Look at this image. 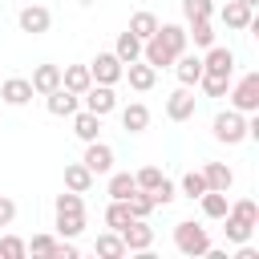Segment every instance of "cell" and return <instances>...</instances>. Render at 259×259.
I'll return each instance as SVG.
<instances>
[{
    "label": "cell",
    "mask_w": 259,
    "mask_h": 259,
    "mask_svg": "<svg viewBox=\"0 0 259 259\" xmlns=\"http://www.w3.org/2000/svg\"><path fill=\"white\" fill-rule=\"evenodd\" d=\"M174 243H178V251H182V255H202V251L210 247V243H206V231H202V227H194V223H178Z\"/></svg>",
    "instance_id": "1"
},
{
    "label": "cell",
    "mask_w": 259,
    "mask_h": 259,
    "mask_svg": "<svg viewBox=\"0 0 259 259\" xmlns=\"http://www.w3.org/2000/svg\"><path fill=\"white\" fill-rule=\"evenodd\" d=\"M117 235H121V243H125L130 251H146V247L154 243V231H150V227H146L142 219H130V223H125V227H121Z\"/></svg>",
    "instance_id": "2"
},
{
    "label": "cell",
    "mask_w": 259,
    "mask_h": 259,
    "mask_svg": "<svg viewBox=\"0 0 259 259\" xmlns=\"http://www.w3.org/2000/svg\"><path fill=\"white\" fill-rule=\"evenodd\" d=\"M243 134H247V121L239 113H219L214 117V138L219 142H239Z\"/></svg>",
    "instance_id": "3"
},
{
    "label": "cell",
    "mask_w": 259,
    "mask_h": 259,
    "mask_svg": "<svg viewBox=\"0 0 259 259\" xmlns=\"http://www.w3.org/2000/svg\"><path fill=\"white\" fill-rule=\"evenodd\" d=\"M89 77H97V81H117L121 77V61H117V53H101L93 65H89Z\"/></svg>",
    "instance_id": "4"
},
{
    "label": "cell",
    "mask_w": 259,
    "mask_h": 259,
    "mask_svg": "<svg viewBox=\"0 0 259 259\" xmlns=\"http://www.w3.org/2000/svg\"><path fill=\"white\" fill-rule=\"evenodd\" d=\"M174 57H178V53H174L158 32H154V36H150V45H146V61H150L154 69H162V65H174Z\"/></svg>",
    "instance_id": "5"
},
{
    "label": "cell",
    "mask_w": 259,
    "mask_h": 259,
    "mask_svg": "<svg viewBox=\"0 0 259 259\" xmlns=\"http://www.w3.org/2000/svg\"><path fill=\"white\" fill-rule=\"evenodd\" d=\"M166 113H170L174 121H186V117L194 113V93H190V89H178V93H170V101H166Z\"/></svg>",
    "instance_id": "6"
},
{
    "label": "cell",
    "mask_w": 259,
    "mask_h": 259,
    "mask_svg": "<svg viewBox=\"0 0 259 259\" xmlns=\"http://www.w3.org/2000/svg\"><path fill=\"white\" fill-rule=\"evenodd\" d=\"M235 105H239V109H255V105H259V77H255V73L239 81V89H235Z\"/></svg>",
    "instance_id": "7"
},
{
    "label": "cell",
    "mask_w": 259,
    "mask_h": 259,
    "mask_svg": "<svg viewBox=\"0 0 259 259\" xmlns=\"http://www.w3.org/2000/svg\"><path fill=\"white\" fill-rule=\"evenodd\" d=\"M109 162H113V150H109V146L89 142V150H85V166H89L93 174H105V170H109Z\"/></svg>",
    "instance_id": "8"
},
{
    "label": "cell",
    "mask_w": 259,
    "mask_h": 259,
    "mask_svg": "<svg viewBox=\"0 0 259 259\" xmlns=\"http://www.w3.org/2000/svg\"><path fill=\"white\" fill-rule=\"evenodd\" d=\"M0 93H4V97H8L12 105H24V101L32 97V81H24V77H8Z\"/></svg>",
    "instance_id": "9"
},
{
    "label": "cell",
    "mask_w": 259,
    "mask_h": 259,
    "mask_svg": "<svg viewBox=\"0 0 259 259\" xmlns=\"http://www.w3.org/2000/svg\"><path fill=\"white\" fill-rule=\"evenodd\" d=\"M202 178H206V190H227V186L235 182V174H231L223 162H210V166L202 170Z\"/></svg>",
    "instance_id": "10"
},
{
    "label": "cell",
    "mask_w": 259,
    "mask_h": 259,
    "mask_svg": "<svg viewBox=\"0 0 259 259\" xmlns=\"http://www.w3.org/2000/svg\"><path fill=\"white\" fill-rule=\"evenodd\" d=\"M61 85V69L57 65H40L36 73H32V89H40V93H53Z\"/></svg>",
    "instance_id": "11"
},
{
    "label": "cell",
    "mask_w": 259,
    "mask_h": 259,
    "mask_svg": "<svg viewBox=\"0 0 259 259\" xmlns=\"http://www.w3.org/2000/svg\"><path fill=\"white\" fill-rule=\"evenodd\" d=\"M57 227L61 235H77L85 227V206H73V210H57Z\"/></svg>",
    "instance_id": "12"
},
{
    "label": "cell",
    "mask_w": 259,
    "mask_h": 259,
    "mask_svg": "<svg viewBox=\"0 0 259 259\" xmlns=\"http://www.w3.org/2000/svg\"><path fill=\"white\" fill-rule=\"evenodd\" d=\"M223 20H227L231 28H247V24H251V4H239V0H231V4L223 8Z\"/></svg>",
    "instance_id": "13"
},
{
    "label": "cell",
    "mask_w": 259,
    "mask_h": 259,
    "mask_svg": "<svg viewBox=\"0 0 259 259\" xmlns=\"http://www.w3.org/2000/svg\"><path fill=\"white\" fill-rule=\"evenodd\" d=\"M142 57V36H134L130 28L117 36V61H138Z\"/></svg>",
    "instance_id": "14"
},
{
    "label": "cell",
    "mask_w": 259,
    "mask_h": 259,
    "mask_svg": "<svg viewBox=\"0 0 259 259\" xmlns=\"http://www.w3.org/2000/svg\"><path fill=\"white\" fill-rule=\"evenodd\" d=\"M85 105H89V113H97V117H101V113H109V109H113V93H109L105 85H101V89H89V93H85Z\"/></svg>",
    "instance_id": "15"
},
{
    "label": "cell",
    "mask_w": 259,
    "mask_h": 259,
    "mask_svg": "<svg viewBox=\"0 0 259 259\" xmlns=\"http://www.w3.org/2000/svg\"><path fill=\"white\" fill-rule=\"evenodd\" d=\"M77 109V97H73V89H53L49 93V113H73Z\"/></svg>",
    "instance_id": "16"
},
{
    "label": "cell",
    "mask_w": 259,
    "mask_h": 259,
    "mask_svg": "<svg viewBox=\"0 0 259 259\" xmlns=\"http://www.w3.org/2000/svg\"><path fill=\"white\" fill-rule=\"evenodd\" d=\"M20 28L24 32H45L49 28V12L45 8H24L20 12Z\"/></svg>",
    "instance_id": "17"
},
{
    "label": "cell",
    "mask_w": 259,
    "mask_h": 259,
    "mask_svg": "<svg viewBox=\"0 0 259 259\" xmlns=\"http://www.w3.org/2000/svg\"><path fill=\"white\" fill-rule=\"evenodd\" d=\"M174 69H178V81H182V85H194V81L202 77V61H198V57H178Z\"/></svg>",
    "instance_id": "18"
},
{
    "label": "cell",
    "mask_w": 259,
    "mask_h": 259,
    "mask_svg": "<svg viewBox=\"0 0 259 259\" xmlns=\"http://www.w3.org/2000/svg\"><path fill=\"white\" fill-rule=\"evenodd\" d=\"M198 198H202V210H206L210 219H219V214H227V190H202Z\"/></svg>",
    "instance_id": "19"
},
{
    "label": "cell",
    "mask_w": 259,
    "mask_h": 259,
    "mask_svg": "<svg viewBox=\"0 0 259 259\" xmlns=\"http://www.w3.org/2000/svg\"><path fill=\"white\" fill-rule=\"evenodd\" d=\"M231 65H235L231 49H210L206 61H202V69H214V73H231Z\"/></svg>",
    "instance_id": "20"
},
{
    "label": "cell",
    "mask_w": 259,
    "mask_h": 259,
    "mask_svg": "<svg viewBox=\"0 0 259 259\" xmlns=\"http://www.w3.org/2000/svg\"><path fill=\"white\" fill-rule=\"evenodd\" d=\"M154 77H158L154 65H134V61H130V85H134V89H150Z\"/></svg>",
    "instance_id": "21"
},
{
    "label": "cell",
    "mask_w": 259,
    "mask_h": 259,
    "mask_svg": "<svg viewBox=\"0 0 259 259\" xmlns=\"http://www.w3.org/2000/svg\"><path fill=\"white\" fill-rule=\"evenodd\" d=\"M65 182H69V190H77V194H81V190H89L93 170H89V166H69V170H65Z\"/></svg>",
    "instance_id": "22"
},
{
    "label": "cell",
    "mask_w": 259,
    "mask_h": 259,
    "mask_svg": "<svg viewBox=\"0 0 259 259\" xmlns=\"http://www.w3.org/2000/svg\"><path fill=\"white\" fill-rule=\"evenodd\" d=\"M130 219H134V214H130V202H125V198H113V206L105 210V223H109L113 231H121Z\"/></svg>",
    "instance_id": "23"
},
{
    "label": "cell",
    "mask_w": 259,
    "mask_h": 259,
    "mask_svg": "<svg viewBox=\"0 0 259 259\" xmlns=\"http://www.w3.org/2000/svg\"><path fill=\"white\" fill-rule=\"evenodd\" d=\"M154 32H158L174 53H182V49H186V28H178V24H162V28H154Z\"/></svg>",
    "instance_id": "24"
},
{
    "label": "cell",
    "mask_w": 259,
    "mask_h": 259,
    "mask_svg": "<svg viewBox=\"0 0 259 259\" xmlns=\"http://www.w3.org/2000/svg\"><path fill=\"white\" fill-rule=\"evenodd\" d=\"M65 89H73V93H85V89H89V69H85V65H73V69H65Z\"/></svg>",
    "instance_id": "25"
},
{
    "label": "cell",
    "mask_w": 259,
    "mask_h": 259,
    "mask_svg": "<svg viewBox=\"0 0 259 259\" xmlns=\"http://www.w3.org/2000/svg\"><path fill=\"white\" fill-rule=\"evenodd\" d=\"M198 81H202V89H206V93H214V97H219V93H227V81H231V73L202 69V77H198Z\"/></svg>",
    "instance_id": "26"
},
{
    "label": "cell",
    "mask_w": 259,
    "mask_h": 259,
    "mask_svg": "<svg viewBox=\"0 0 259 259\" xmlns=\"http://www.w3.org/2000/svg\"><path fill=\"white\" fill-rule=\"evenodd\" d=\"M134 190H138L134 174H113V178H109V194H113V198H130Z\"/></svg>",
    "instance_id": "27"
},
{
    "label": "cell",
    "mask_w": 259,
    "mask_h": 259,
    "mask_svg": "<svg viewBox=\"0 0 259 259\" xmlns=\"http://www.w3.org/2000/svg\"><path fill=\"white\" fill-rule=\"evenodd\" d=\"M154 28H158L154 12H138V16L130 20V32H134V36H154Z\"/></svg>",
    "instance_id": "28"
},
{
    "label": "cell",
    "mask_w": 259,
    "mask_h": 259,
    "mask_svg": "<svg viewBox=\"0 0 259 259\" xmlns=\"http://www.w3.org/2000/svg\"><path fill=\"white\" fill-rule=\"evenodd\" d=\"M121 121H125V130H146V121H150V109H146V105H130V109L121 113Z\"/></svg>",
    "instance_id": "29"
},
{
    "label": "cell",
    "mask_w": 259,
    "mask_h": 259,
    "mask_svg": "<svg viewBox=\"0 0 259 259\" xmlns=\"http://www.w3.org/2000/svg\"><path fill=\"white\" fill-rule=\"evenodd\" d=\"M73 130H77V134H81L85 142H93V138H97V113H89V109H85V113H77Z\"/></svg>",
    "instance_id": "30"
},
{
    "label": "cell",
    "mask_w": 259,
    "mask_h": 259,
    "mask_svg": "<svg viewBox=\"0 0 259 259\" xmlns=\"http://www.w3.org/2000/svg\"><path fill=\"white\" fill-rule=\"evenodd\" d=\"M121 251H125L121 235H101V239H97V255H105V259H117Z\"/></svg>",
    "instance_id": "31"
},
{
    "label": "cell",
    "mask_w": 259,
    "mask_h": 259,
    "mask_svg": "<svg viewBox=\"0 0 259 259\" xmlns=\"http://www.w3.org/2000/svg\"><path fill=\"white\" fill-rule=\"evenodd\" d=\"M231 219H239V223H247V227H255V219H259V206H255L251 198H243V202H235V210H231Z\"/></svg>",
    "instance_id": "32"
},
{
    "label": "cell",
    "mask_w": 259,
    "mask_h": 259,
    "mask_svg": "<svg viewBox=\"0 0 259 259\" xmlns=\"http://www.w3.org/2000/svg\"><path fill=\"white\" fill-rule=\"evenodd\" d=\"M125 202H130V214H134V219H146V214L154 210V202H150V194H138V190H134V194H130Z\"/></svg>",
    "instance_id": "33"
},
{
    "label": "cell",
    "mask_w": 259,
    "mask_h": 259,
    "mask_svg": "<svg viewBox=\"0 0 259 259\" xmlns=\"http://www.w3.org/2000/svg\"><path fill=\"white\" fill-rule=\"evenodd\" d=\"M190 36H194V45H214V28H210V20H206V16H202V20H194Z\"/></svg>",
    "instance_id": "34"
},
{
    "label": "cell",
    "mask_w": 259,
    "mask_h": 259,
    "mask_svg": "<svg viewBox=\"0 0 259 259\" xmlns=\"http://www.w3.org/2000/svg\"><path fill=\"white\" fill-rule=\"evenodd\" d=\"M146 194H150V202H154V206H166V202L174 198V186H170V182L162 178V182H158L154 190H146Z\"/></svg>",
    "instance_id": "35"
},
{
    "label": "cell",
    "mask_w": 259,
    "mask_h": 259,
    "mask_svg": "<svg viewBox=\"0 0 259 259\" xmlns=\"http://www.w3.org/2000/svg\"><path fill=\"white\" fill-rule=\"evenodd\" d=\"M182 12L190 20H202V16H210V0H182Z\"/></svg>",
    "instance_id": "36"
},
{
    "label": "cell",
    "mask_w": 259,
    "mask_h": 259,
    "mask_svg": "<svg viewBox=\"0 0 259 259\" xmlns=\"http://www.w3.org/2000/svg\"><path fill=\"white\" fill-rule=\"evenodd\" d=\"M182 190H186V194H190V198H198V194H202V190H206V178H202V174H194V170H190V174H186V178H182Z\"/></svg>",
    "instance_id": "37"
},
{
    "label": "cell",
    "mask_w": 259,
    "mask_h": 259,
    "mask_svg": "<svg viewBox=\"0 0 259 259\" xmlns=\"http://www.w3.org/2000/svg\"><path fill=\"white\" fill-rule=\"evenodd\" d=\"M134 182H138V186H142V190H154V186H158V182H162V174H158V170H154V166H146V170H142V174H134Z\"/></svg>",
    "instance_id": "38"
},
{
    "label": "cell",
    "mask_w": 259,
    "mask_h": 259,
    "mask_svg": "<svg viewBox=\"0 0 259 259\" xmlns=\"http://www.w3.org/2000/svg\"><path fill=\"white\" fill-rule=\"evenodd\" d=\"M0 255H4V259H16V255H24V243H20L16 235H8V239H0Z\"/></svg>",
    "instance_id": "39"
},
{
    "label": "cell",
    "mask_w": 259,
    "mask_h": 259,
    "mask_svg": "<svg viewBox=\"0 0 259 259\" xmlns=\"http://www.w3.org/2000/svg\"><path fill=\"white\" fill-rule=\"evenodd\" d=\"M28 251H32V255H53V251H57V243H53L49 235H36V239L28 243Z\"/></svg>",
    "instance_id": "40"
},
{
    "label": "cell",
    "mask_w": 259,
    "mask_h": 259,
    "mask_svg": "<svg viewBox=\"0 0 259 259\" xmlns=\"http://www.w3.org/2000/svg\"><path fill=\"white\" fill-rule=\"evenodd\" d=\"M227 235H231V239H247V235H251V227H247V223H239V219H227Z\"/></svg>",
    "instance_id": "41"
},
{
    "label": "cell",
    "mask_w": 259,
    "mask_h": 259,
    "mask_svg": "<svg viewBox=\"0 0 259 259\" xmlns=\"http://www.w3.org/2000/svg\"><path fill=\"white\" fill-rule=\"evenodd\" d=\"M12 214H16L12 198H0V227H4V223H12Z\"/></svg>",
    "instance_id": "42"
},
{
    "label": "cell",
    "mask_w": 259,
    "mask_h": 259,
    "mask_svg": "<svg viewBox=\"0 0 259 259\" xmlns=\"http://www.w3.org/2000/svg\"><path fill=\"white\" fill-rule=\"evenodd\" d=\"M239 4H255V0H239Z\"/></svg>",
    "instance_id": "43"
}]
</instances>
